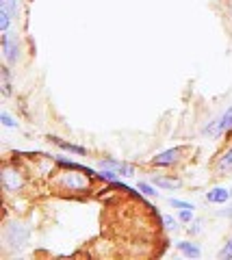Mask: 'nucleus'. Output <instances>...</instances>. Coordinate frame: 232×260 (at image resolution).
<instances>
[{"instance_id":"f03ea898","label":"nucleus","mask_w":232,"mask_h":260,"mask_svg":"<svg viewBox=\"0 0 232 260\" xmlns=\"http://www.w3.org/2000/svg\"><path fill=\"white\" fill-rule=\"evenodd\" d=\"M30 237H33V228H30L24 219H11L5 221L3 232H0V243L7 254H22L24 249L30 245Z\"/></svg>"},{"instance_id":"20e7f679","label":"nucleus","mask_w":232,"mask_h":260,"mask_svg":"<svg viewBox=\"0 0 232 260\" xmlns=\"http://www.w3.org/2000/svg\"><path fill=\"white\" fill-rule=\"evenodd\" d=\"M22 52H24V46H22V37L18 30H7L3 32V42H0V54H3V61L9 65V68H18L22 63Z\"/></svg>"},{"instance_id":"423d86ee","label":"nucleus","mask_w":232,"mask_h":260,"mask_svg":"<svg viewBox=\"0 0 232 260\" xmlns=\"http://www.w3.org/2000/svg\"><path fill=\"white\" fill-rule=\"evenodd\" d=\"M213 169H215V176H219V178L232 174V143L226 145V148L217 154V158L213 162Z\"/></svg>"},{"instance_id":"9b49d317","label":"nucleus","mask_w":232,"mask_h":260,"mask_svg":"<svg viewBox=\"0 0 232 260\" xmlns=\"http://www.w3.org/2000/svg\"><path fill=\"white\" fill-rule=\"evenodd\" d=\"M0 93L3 98L13 95V68H9L7 63L0 68Z\"/></svg>"},{"instance_id":"f8f14e48","label":"nucleus","mask_w":232,"mask_h":260,"mask_svg":"<svg viewBox=\"0 0 232 260\" xmlns=\"http://www.w3.org/2000/svg\"><path fill=\"white\" fill-rule=\"evenodd\" d=\"M161 225H163V230L170 232V234H178L182 228H185V225L180 223L178 217H174V215H170V213H163V215H161Z\"/></svg>"},{"instance_id":"b1692460","label":"nucleus","mask_w":232,"mask_h":260,"mask_svg":"<svg viewBox=\"0 0 232 260\" xmlns=\"http://www.w3.org/2000/svg\"><path fill=\"white\" fill-rule=\"evenodd\" d=\"M167 202H170V206L172 208H176V210H180V208H197L195 204H193V202H189V200H180V198H170V200H167Z\"/></svg>"},{"instance_id":"6ab92c4d","label":"nucleus","mask_w":232,"mask_h":260,"mask_svg":"<svg viewBox=\"0 0 232 260\" xmlns=\"http://www.w3.org/2000/svg\"><path fill=\"white\" fill-rule=\"evenodd\" d=\"M185 232L189 234L191 239H195V237H200V234L204 232V219H200V217H195L193 221H191L189 225H185Z\"/></svg>"},{"instance_id":"0eeeda50","label":"nucleus","mask_w":232,"mask_h":260,"mask_svg":"<svg viewBox=\"0 0 232 260\" xmlns=\"http://www.w3.org/2000/svg\"><path fill=\"white\" fill-rule=\"evenodd\" d=\"M204 200L206 204H215V206H226L228 202L232 200V191L230 186H213V189H209L204 193Z\"/></svg>"},{"instance_id":"ddd939ff","label":"nucleus","mask_w":232,"mask_h":260,"mask_svg":"<svg viewBox=\"0 0 232 260\" xmlns=\"http://www.w3.org/2000/svg\"><path fill=\"white\" fill-rule=\"evenodd\" d=\"M24 0H0V9H5L13 20H20Z\"/></svg>"},{"instance_id":"dca6fc26","label":"nucleus","mask_w":232,"mask_h":260,"mask_svg":"<svg viewBox=\"0 0 232 260\" xmlns=\"http://www.w3.org/2000/svg\"><path fill=\"white\" fill-rule=\"evenodd\" d=\"M119 176L115 169H111V167H98V176H95V180H100V182H105V184H113L115 180H119Z\"/></svg>"},{"instance_id":"9d476101","label":"nucleus","mask_w":232,"mask_h":260,"mask_svg":"<svg viewBox=\"0 0 232 260\" xmlns=\"http://www.w3.org/2000/svg\"><path fill=\"white\" fill-rule=\"evenodd\" d=\"M48 141L54 143L63 152L74 154V156H87V148H85V145H76V143H72V141H65V139H61V137H57V135H50V137H48Z\"/></svg>"},{"instance_id":"f3484780","label":"nucleus","mask_w":232,"mask_h":260,"mask_svg":"<svg viewBox=\"0 0 232 260\" xmlns=\"http://www.w3.org/2000/svg\"><path fill=\"white\" fill-rule=\"evenodd\" d=\"M0 124H3L5 128H9V130H20V121H18V117H13V115H11V111H7V109L0 111Z\"/></svg>"},{"instance_id":"a878e982","label":"nucleus","mask_w":232,"mask_h":260,"mask_svg":"<svg viewBox=\"0 0 232 260\" xmlns=\"http://www.w3.org/2000/svg\"><path fill=\"white\" fill-rule=\"evenodd\" d=\"M230 228H232V219H230Z\"/></svg>"},{"instance_id":"5701e85b","label":"nucleus","mask_w":232,"mask_h":260,"mask_svg":"<svg viewBox=\"0 0 232 260\" xmlns=\"http://www.w3.org/2000/svg\"><path fill=\"white\" fill-rule=\"evenodd\" d=\"M13 18L9 13H7L5 9H0V32H7V30H11V26H13Z\"/></svg>"},{"instance_id":"6e6552de","label":"nucleus","mask_w":232,"mask_h":260,"mask_svg":"<svg viewBox=\"0 0 232 260\" xmlns=\"http://www.w3.org/2000/svg\"><path fill=\"white\" fill-rule=\"evenodd\" d=\"M174 247L176 251H178L180 256H185V258H191V260H197V258H202V247L197 245V243L193 239H185V241H176L174 243Z\"/></svg>"},{"instance_id":"4468645a","label":"nucleus","mask_w":232,"mask_h":260,"mask_svg":"<svg viewBox=\"0 0 232 260\" xmlns=\"http://www.w3.org/2000/svg\"><path fill=\"white\" fill-rule=\"evenodd\" d=\"M202 137H209V139H221L223 133H221V126H219V117L206 121L204 128H202Z\"/></svg>"},{"instance_id":"39448f33","label":"nucleus","mask_w":232,"mask_h":260,"mask_svg":"<svg viewBox=\"0 0 232 260\" xmlns=\"http://www.w3.org/2000/svg\"><path fill=\"white\" fill-rule=\"evenodd\" d=\"M185 145H176V148H167L163 152H158L154 158L150 160V165L152 167H158V169H174V167H178L180 162H182V154H185Z\"/></svg>"},{"instance_id":"4be33fe9","label":"nucleus","mask_w":232,"mask_h":260,"mask_svg":"<svg viewBox=\"0 0 232 260\" xmlns=\"http://www.w3.org/2000/svg\"><path fill=\"white\" fill-rule=\"evenodd\" d=\"M176 217L180 219L182 225H189L195 219V210L193 208H180V210H176Z\"/></svg>"},{"instance_id":"f257e3e1","label":"nucleus","mask_w":232,"mask_h":260,"mask_svg":"<svg viewBox=\"0 0 232 260\" xmlns=\"http://www.w3.org/2000/svg\"><path fill=\"white\" fill-rule=\"evenodd\" d=\"M93 180L89 174L81 169H57L54 176H50V189L63 195H87L93 191Z\"/></svg>"},{"instance_id":"aec40b11","label":"nucleus","mask_w":232,"mask_h":260,"mask_svg":"<svg viewBox=\"0 0 232 260\" xmlns=\"http://www.w3.org/2000/svg\"><path fill=\"white\" fill-rule=\"evenodd\" d=\"M117 174L122 178H135L137 176V165H132V162H128V160H122V165L117 167Z\"/></svg>"},{"instance_id":"412c9836","label":"nucleus","mask_w":232,"mask_h":260,"mask_svg":"<svg viewBox=\"0 0 232 260\" xmlns=\"http://www.w3.org/2000/svg\"><path fill=\"white\" fill-rule=\"evenodd\" d=\"M217 258L219 260H232V234L226 237V241H223L221 249L217 251Z\"/></svg>"},{"instance_id":"2eb2a0df","label":"nucleus","mask_w":232,"mask_h":260,"mask_svg":"<svg viewBox=\"0 0 232 260\" xmlns=\"http://www.w3.org/2000/svg\"><path fill=\"white\" fill-rule=\"evenodd\" d=\"M137 189L143 193V198H152V200L161 198V189H158L156 184H152L150 180H139L137 182Z\"/></svg>"},{"instance_id":"a211bd4d","label":"nucleus","mask_w":232,"mask_h":260,"mask_svg":"<svg viewBox=\"0 0 232 260\" xmlns=\"http://www.w3.org/2000/svg\"><path fill=\"white\" fill-rule=\"evenodd\" d=\"M219 126H221V133L223 135H230L232 133V104L219 115Z\"/></svg>"},{"instance_id":"1a4fd4ad","label":"nucleus","mask_w":232,"mask_h":260,"mask_svg":"<svg viewBox=\"0 0 232 260\" xmlns=\"http://www.w3.org/2000/svg\"><path fill=\"white\" fill-rule=\"evenodd\" d=\"M152 184H156L161 191H178L182 186V180L176 176H163V174H154L150 178Z\"/></svg>"},{"instance_id":"393cba45","label":"nucleus","mask_w":232,"mask_h":260,"mask_svg":"<svg viewBox=\"0 0 232 260\" xmlns=\"http://www.w3.org/2000/svg\"><path fill=\"white\" fill-rule=\"evenodd\" d=\"M228 204H230V206H232V200H230V202H228Z\"/></svg>"},{"instance_id":"bb28decb","label":"nucleus","mask_w":232,"mask_h":260,"mask_svg":"<svg viewBox=\"0 0 232 260\" xmlns=\"http://www.w3.org/2000/svg\"><path fill=\"white\" fill-rule=\"evenodd\" d=\"M230 191H232V184H230Z\"/></svg>"},{"instance_id":"7ed1b4c3","label":"nucleus","mask_w":232,"mask_h":260,"mask_svg":"<svg viewBox=\"0 0 232 260\" xmlns=\"http://www.w3.org/2000/svg\"><path fill=\"white\" fill-rule=\"evenodd\" d=\"M26 172L18 162H5L0 172V184H3L5 195H20L26 189Z\"/></svg>"}]
</instances>
